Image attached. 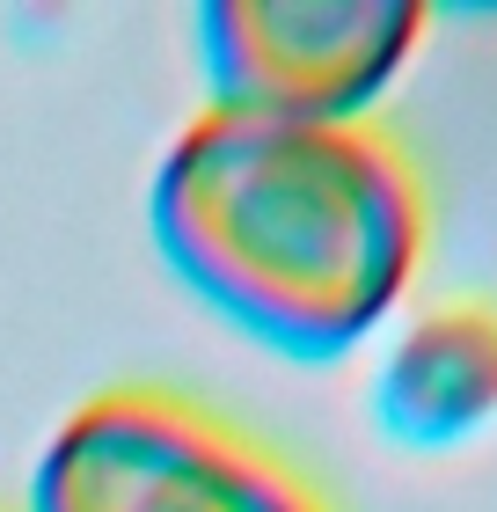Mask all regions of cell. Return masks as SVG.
Masks as SVG:
<instances>
[{"mask_svg":"<svg viewBox=\"0 0 497 512\" xmlns=\"http://www.w3.org/2000/svg\"><path fill=\"white\" fill-rule=\"evenodd\" d=\"M497 417V308L454 300L395 337L381 374V425L410 447H454Z\"/></svg>","mask_w":497,"mask_h":512,"instance_id":"cell-4","label":"cell"},{"mask_svg":"<svg viewBox=\"0 0 497 512\" xmlns=\"http://www.w3.org/2000/svg\"><path fill=\"white\" fill-rule=\"evenodd\" d=\"M154 242L249 337L329 359L410 286L424 198L373 125L205 110L154 176Z\"/></svg>","mask_w":497,"mask_h":512,"instance_id":"cell-1","label":"cell"},{"mask_svg":"<svg viewBox=\"0 0 497 512\" xmlns=\"http://www.w3.org/2000/svg\"><path fill=\"white\" fill-rule=\"evenodd\" d=\"M424 8L410 0H212L198 15L212 110L278 125H359L402 74Z\"/></svg>","mask_w":497,"mask_h":512,"instance_id":"cell-3","label":"cell"},{"mask_svg":"<svg viewBox=\"0 0 497 512\" xmlns=\"http://www.w3.org/2000/svg\"><path fill=\"white\" fill-rule=\"evenodd\" d=\"M30 512H322V498L212 410L110 388L44 447Z\"/></svg>","mask_w":497,"mask_h":512,"instance_id":"cell-2","label":"cell"}]
</instances>
